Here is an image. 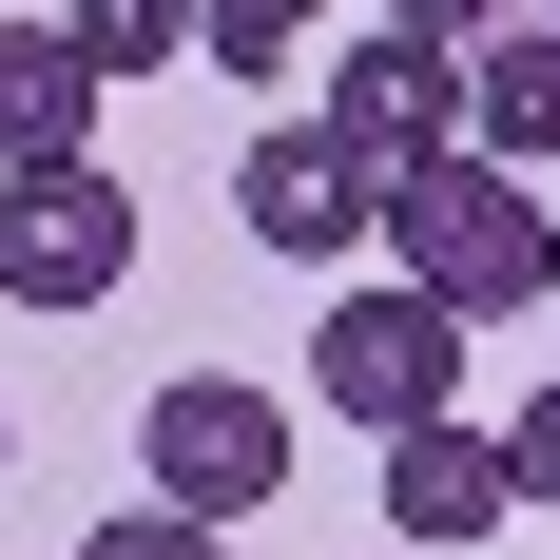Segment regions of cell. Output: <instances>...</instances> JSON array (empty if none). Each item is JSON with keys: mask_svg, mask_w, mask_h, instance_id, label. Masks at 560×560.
I'll return each instance as SVG.
<instances>
[{"mask_svg": "<svg viewBox=\"0 0 560 560\" xmlns=\"http://www.w3.org/2000/svg\"><path fill=\"white\" fill-rule=\"evenodd\" d=\"M136 464H155V503H194V522H252L290 483V406L252 387V368H174L155 406H136Z\"/></svg>", "mask_w": 560, "mask_h": 560, "instance_id": "2", "label": "cell"}, {"mask_svg": "<svg viewBox=\"0 0 560 560\" xmlns=\"http://www.w3.org/2000/svg\"><path fill=\"white\" fill-rule=\"evenodd\" d=\"M503 483H522V503H560V387L503 406Z\"/></svg>", "mask_w": 560, "mask_h": 560, "instance_id": "13", "label": "cell"}, {"mask_svg": "<svg viewBox=\"0 0 560 560\" xmlns=\"http://www.w3.org/2000/svg\"><path fill=\"white\" fill-rule=\"evenodd\" d=\"M310 406H329V425H368V445H387V425H425V406H464V310H425V290H348L329 329H310Z\"/></svg>", "mask_w": 560, "mask_h": 560, "instance_id": "3", "label": "cell"}, {"mask_svg": "<svg viewBox=\"0 0 560 560\" xmlns=\"http://www.w3.org/2000/svg\"><path fill=\"white\" fill-rule=\"evenodd\" d=\"M58 39L97 78H155V58H194V0H58Z\"/></svg>", "mask_w": 560, "mask_h": 560, "instance_id": "10", "label": "cell"}, {"mask_svg": "<svg viewBox=\"0 0 560 560\" xmlns=\"http://www.w3.org/2000/svg\"><path fill=\"white\" fill-rule=\"evenodd\" d=\"M232 213H252V252H290V271H348V232L387 213V155H348L329 116H290V136L232 155Z\"/></svg>", "mask_w": 560, "mask_h": 560, "instance_id": "5", "label": "cell"}, {"mask_svg": "<svg viewBox=\"0 0 560 560\" xmlns=\"http://www.w3.org/2000/svg\"><path fill=\"white\" fill-rule=\"evenodd\" d=\"M310 39H329V0H194V58H232V78H271Z\"/></svg>", "mask_w": 560, "mask_h": 560, "instance_id": "11", "label": "cell"}, {"mask_svg": "<svg viewBox=\"0 0 560 560\" xmlns=\"http://www.w3.org/2000/svg\"><path fill=\"white\" fill-rule=\"evenodd\" d=\"M0 464H20V425H0Z\"/></svg>", "mask_w": 560, "mask_h": 560, "instance_id": "16", "label": "cell"}, {"mask_svg": "<svg viewBox=\"0 0 560 560\" xmlns=\"http://www.w3.org/2000/svg\"><path fill=\"white\" fill-rule=\"evenodd\" d=\"M78 560H232V522H194V503H116Z\"/></svg>", "mask_w": 560, "mask_h": 560, "instance_id": "12", "label": "cell"}, {"mask_svg": "<svg viewBox=\"0 0 560 560\" xmlns=\"http://www.w3.org/2000/svg\"><path fill=\"white\" fill-rule=\"evenodd\" d=\"M387 271L425 290V310H464V329H503V310H541V194H522L483 136H445V155L387 174Z\"/></svg>", "mask_w": 560, "mask_h": 560, "instance_id": "1", "label": "cell"}, {"mask_svg": "<svg viewBox=\"0 0 560 560\" xmlns=\"http://www.w3.org/2000/svg\"><path fill=\"white\" fill-rule=\"evenodd\" d=\"M406 39H483V20H503V0H387Z\"/></svg>", "mask_w": 560, "mask_h": 560, "instance_id": "14", "label": "cell"}, {"mask_svg": "<svg viewBox=\"0 0 560 560\" xmlns=\"http://www.w3.org/2000/svg\"><path fill=\"white\" fill-rule=\"evenodd\" d=\"M329 136H348V155H445V136H464V39H406V20H368V39H348L329 58Z\"/></svg>", "mask_w": 560, "mask_h": 560, "instance_id": "7", "label": "cell"}, {"mask_svg": "<svg viewBox=\"0 0 560 560\" xmlns=\"http://www.w3.org/2000/svg\"><path fill=\"white\" fill-rule=\"evenodd\" d=\"M136 290V194L97 155L78 174H0V310H116Z\"/></svg>", "mask_w": 560, "mask_h": 560, "instance_id": "4", "label": "cell"}, {"mask_svg": "<svg viewBox=\"0 0 560 560\" xmlns=\"http://www.w3.org/2000/svg\"><path fill=\"white\" fill-rule=\"evenodd\" d=\"M97 97H116L97 58L58 39V20H20V39H0V174H78L97 155Z\"/></svg>", "mask_w": 560, "mask_h": 560, "instance_id": "8", "label": "cell"}, {"mask_svg": "<svg viewBox=\"0 0 560 560\" xmlns=\"http://www.w3.org/2000/svg\"><path fill=\"white\" fill-rule=\"evenodd\" d=\"M541 310H560V194H541Z\"/></svg>", "mask_w": 560, "mask_h": 560, "instance_id": "15", "label": "cell"}, {"mask_svg": "<svg viewBox=\"0 0 560 560\" xmlns=\"http://www.w3.org/2000/svg\"><path fill=\"white\" fill-rule=\"evenodd\" d=\"M464 136L503 174H560V20H483L464 39Z\"/></svg>", "mask_w": 560, "mask_h": 560, "instance_id": "9", "label": "cell"}, {"mask_svg": "<svg viewBox=\"0 0 560 560\" xmlns=\"http://www.w3.org/2000/svg\"><path fill=\"white\" fill-rule=\"evenodd\" d=\"M503 425H464V406H425V425H387V541L406 560H464V541H503Z\"/></svg>", "mask_w": 560, "mask_h": 560, "instance_id": "6", "label": "cell"}]
</instances>
